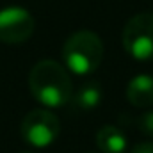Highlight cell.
<instances>
[{"mask_svg": "<svg viewBox=\"0 0 153 153\" xmlns=\"http://www.w3.org/2000/svg\"><path fill=\"white\" fill-rule=\"evenodd\" d=\"M126 100L137 107H152L153 105V76L150 75H137L128 82L126 87Z\"/></svg>", "mask_w": 153, "mask_h": 153, "instance_id": "cell-6", "label": "cell"}, {"mask_svg": "<svg viewBox=\"0 0 153 153\" xmlns=\"http://www.w3.org/2000/svg\"><path fill=\"white\" fill-rule=\"evenodd\" d=\"M32 96L46 107H62L73 98V85L68 71L55 61L45 59L29 73Z\"/></svg>", "mask_w": 153, "mask_h": 153, "instance_id": "cell-1", "label": "cell"}, {"mask_svg": "<svg viewBox=\"0 0 153 153\" xmlns=\"http://www.w3.org/2000/svg\"><path fill=\"white\" fill-rule=\"evenodd\" d=\"M34 18L23 7H5L0 11V41L7 45H20L34 34Z\"/></svg>", "mask_w": 153, "mask_h": 153, "instance_id": "cell-5", "label": "cell"}, {"mask_svg": "<svg viewBox=\"0 0 153 153\" xmlns=\"http://www.w3.org/2000/svg\"><path fill=\"white\" fill-rule=\"evenodd\" d=\"M96 144L102 153H125L126 135L112 125H103L96 134Z\"/></svg>", "mask_w": 153, "mask_h": 153, "instance_id": "cell-7", "label": "cell"}, {"mask_svg": "<svg viewBox=\"0 0 153 153\" xmlns=\"http://www.w3.org/2000/svg\"><path fill=\"white\" fill-rule=\"evenodd\" d=\"M123 48L137 61L153 59V13L132 16L123 29Z\"/></svg>", "mask_w": 153, "mask_h": 153, "instance_id": "cell-3", "label": "cell"}, {"mask_svg": "<svg viewBox=\"0 0 153 153\" xmlns=\"http://www.w3.org/2000/svg\"><path fill=\"white\" fill-rule=\"evenodd\" d=\"M130 153H153V143H139Z\"/></svg>", "mask_w": 153, "mask_h": 153, "instance_id": "cell-10", "label": "cell"}, {"mask_svg": "<svg viewBox=\"0 0 153 153\" xmlns=\"http://www.w3.org/2000/svg\"><path fill=\"white\" fill-rule=\"evenodd\" d=\"M62 59L76 75L93 73L103 59V43L91 30H78L66 39L62 46Z\"/></svg>", "mask_w": 153, "mask_h": 153, "instance_id": "cell-2", "label": "cell"}, {"mask_svg": "<svg viewBox=\"0 0 153 153\" xmlns=\"http://www.w3.org/2000/svg\"><path fill=\"white\" fill-rule=\"evenodd\" d=\"M137 126L143 134H146L148 137H153V111H148V112L139 116Z\"/></svg>", "mask_w": 153, "mask_h": 153, "instance_id": "cell-9", "label": "cell"}, {"mask_svg": "<svg viewBox=\"0 0 153 153\" xmlns=\"http://www.w3.org/2000/svg\"><path fill=\"white\" fill-rule=\"evenodd\" d=\"M20 132L23 141L30 146L45 148L57 139L61 132V121L48 109H34L23 117Z\"/></svg>", "mask_w": 153, "mask_h": 153, "instance_id": "cell-4", "label": "cell"}, {"mask_svg": "<svg viewBox=\"0 0 153 153\" xmlns=\"http://www.w3.org/2000/svg\"><path fill=\"white\" fill-rule=\"evenodd\" d=\"M76 109L80 111H93L102 103V87L96 82H87L84 84L76 94L71 98Z\"/></svg>", "mask_w": 153, "mask_h": 153, "instance_id": "cell-8", "label": "cell"}, {"mask_svg": "<svg viewBox=\"0 0 153 153\" xmlns=\"http://www.w3.org/2000/svg\"><path fill=\"white\" fill-rule=\"evenodd\" d=\"M25 153H32V152H25Z\"/></svg>", "mask_w": 153, "mask_h": 153, "instance_id": "cell-11", "label": "cell"}]
</instances>
